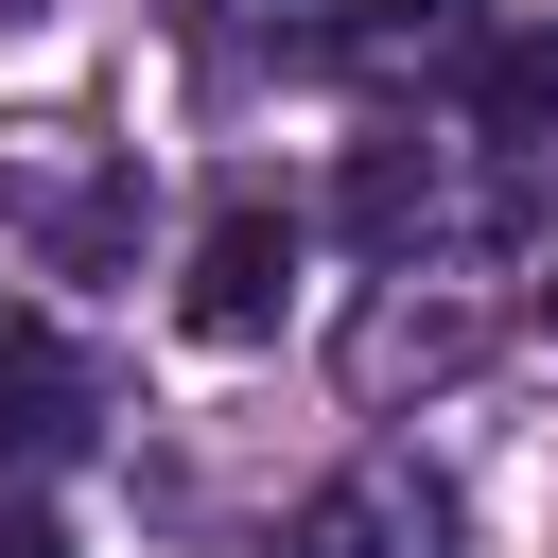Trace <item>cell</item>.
<instances>
[{"instance_id": "obj_1", "label": "cell", "mask_w": 558, "mask_h": 558, "mask_svg": "<svg viewBox=\"0 0 558 558\" xmlns=\"http://www.w3.org/2000/svg\"><path fill=\"white\" fill-rule=\"evenodd\" d=\"M279 296H296V209H262V192H244V209H209V227H192L174 314H192L209 349H262V331H279Z\"/></svg>"}, {"instance_id": "obj_2", "label": "cell", "mask_w": 558, "mask_h": 558, "mask_svg": "<svg viewBox=\"0 0 558 558\" xmlns=\"http://www.w3.org/2000/svg\"><path fill=\"white\" fill-rule=\"evenodd\" d=\"M314 52H331L349 87H471V52H488V0H349Z\"/></svg>"}, {"instance_id": "obj_3", "label": "cell", "mask_w": 558, "mask_h": 558, "mask_svg": "<svg viewBox=\"0 0 558 558\" xmlns=\"http://www.w3.org/2000/svg\"><path fill=\"white\" fill-rule=\"evenodd\" d=\"M331 209H349V244H366V262H418V244L453 227V192H436V140H366Z\"/></svg>"}, {"instance_id": "obj_4", "label": "cell", "mask_w": 558, "mask_h": 558, "mask_svg": "<svg viewBox=\"0 0 558 558\" xmlns=\"http://www.w3.org/2000/svg\"><path fill=\"white\" fill-rule=\"evenodd\" d=\"M87 453V366H52V349H0V506L35 488V471H70Z\"/></svg>"}, {"instance_id": "obj_5", "label": "cell", "mask_w": 558, "mask_h": 558, "mask_svg": "<svg viewBox=\"0 0 558 558\" xmlns=\"http://www.w3.org/2000/svg\"><path fill=\"white\" fill-rule=\"evenodd\" d=\"M418 541H436V506H418L401 471H349V488L296 523V558H418Z\"/></svg>"}, {"instance_id": "obj_6", "label": "cell", "mask_w": 558, "mask_h": 558, "mask_svg": "<svg viewBox=\"0 0 558 558\" xmlns=\"http://www.w3.org/2000/svg\"><path fill=\"white\" fill-rule=\"evenodd\" d=\"M541 122H558V35H488V52H471V140L523 157Z\"/></svg>"}, {"instance_id": "obj_7", "label": "cell", "mask_w": 558, "mask_h": 558, "mask_svg": "<svg viewBox=\"0 0 558 558\" xmlns=\"http://www.w3.org/2000/svg\"><path fill=\"white\" fill-rule=\"evenodd\" d=\"M453 349H471V331H453V314H401V296H384V314H366V349H349V366H366V384H401V366H453Z\"/></svg>"}, {"instance_id": "obj_8", "label": "cell", "mask_w": 558, "mask_h": 558, "mask_svg": "<svg viewBox=\"0 0 558 558\" xmlns=\"http://www.w3.org/2000/svg\"><path fill=\"white\" fill-rule=\"evenodd\" d=\"M0 558H70V523L52 506H0Z\"/></svg>"}, {"instance_id": "obj_9", "label": "cell", "mask_w": 558, "mask_h": 558, "mask_svg": "<svg viewBox=\"0 0 558 558\" xmlns=\"http://www.w3.org/2000/svg\"><path fill=\"white\" fill-rule=\"evenodd\" d=\"M541 314H558V279H541Z\"/></svg>"}]
</instances>
